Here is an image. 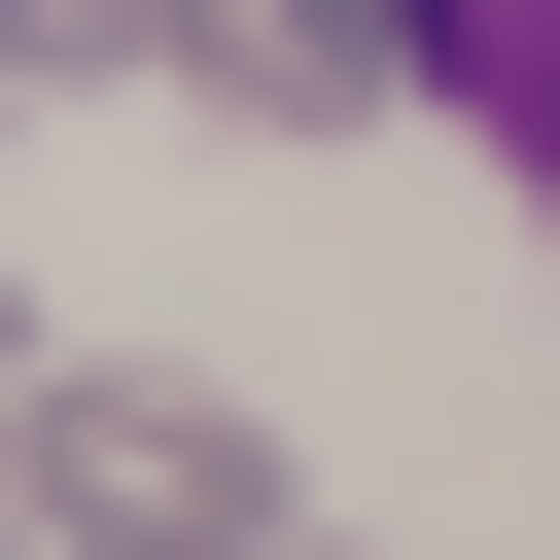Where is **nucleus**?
Wrapping results in <instances>:
<instances>
[{
    "label": "nucleus",
    "mask_w": 560,
    "mask_h": 560,
    "mask_svg": "<svg viewBox=\"0 0 560 560\" xmlns=\"http://www.w3.org/2000/svg\"><path fill=\"white\" fill-rule=\"evenodd\" d=\"M0 490H35V560H280V455L210 385H0Z\"/></svg>",
    "instance_id": "nucleus-1"
},
{
    "label": "nucleus",
    "mask_w": 560,
    "mask_h": 560,
    "mask_svg": "<svg viewBox=\"0 0 560 560\" xmlns=\"http://www.w3.org/2000/svg\"><path fill=\"white\" fill-rule=\"evenodd\" d=\"M140 70L245 105V140H385L420 105V0H140Z\"/></svg>",
    "instance_id": "nucleus-2"
},
{
    "label": "nucleus",
    "mask_w": 560,
    "mask_h": 560,
    "mask_svg": "<svg viewBox=\"0 0 560 560\" xmlns=\"http://www.w3.org/2000/svg\"><path fill=\"white\" fill-rule=\"evenodd\" d=\"M105 35H140V0H0V105H70V70H105Z\"/></svg>",
    "instance_id": "nucleus-3"
},
{
    "label": "nucleus",
    "mask_w": 560,
    "mask_h": 560,
    "mask_svg": "<svg viewBox=\"0 0 560 560\" xmlns=\"http://www.w3.org/2000/svg\"><path fill=\"white\" fill-rule=\"evenodd\" d=\"M0 385H35V280H0Z\"/></svg>",
    "instance_id": "nucleus-4"
},
{
    "label": "nucleus",
    "mask_w": 560,
    "mask_h": 560,
    "mask_svg": "<svg viewBox=\"0 0 560 560\" xmlns=\"http://www.w3.org/2000/svg\"><path fill=\"white\" fill-rule=\"evenodd\" d=\"M0 560H35V490H0Z\"/></svg>",
    "instance_id": "nucleus-5"
},
{
    "label": "nucleus",
    "mask_w": 560,
    "mask_h": 560,
    "mask_svg": "<svg viewBox=\"0 0 560 560\" xmlns=\"http://www.w3.org/2000/svg\"><path fill=\"white\" fill-rule=\"evenodd\" d=\"M280 560H350V525H280Z\"/></svg>",
    "instance_id": "nucleus-6"
}]
</instances>
